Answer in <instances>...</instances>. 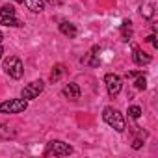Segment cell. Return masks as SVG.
<instances>
[{
  "instance_id": "cell-1",
  "label": "cell",
  "mask_w": 158,
  "mask_h": 158,
  "mask_svg": "<svg viewBox=\"0 0 158 158\" xmlns=\"http://www.w3.org/2000/svg\"><path fill=\"white\" fill-rule=\"evenodd\" d=\"M102 119L108 127H112L115 132H125L127 125H125V117L123 114L117 110V108H112V106H106L102 110Z\"/></svg>"
},
{
  "instance_id": "cell-2",
  "label": "cell",
  "mask_w": 158,
  "mask_h": 158,
  "mask_svg": "<svg viewBox=\"0 0 158 158\" xmlns=\"http://www.w3.org/2000/svg\"><path fill=\"white\" fill-rule=\"evenodd\" d=\"M73 147L61 139H52L47 143V149H45V156H69L73 154Z\"/></svg>"
},
{
  "instance_id": "cell-3",
  "label": "cell",
  "mask_w": 158,
  "mask_h": 158,
  "mask_svg": "<svg viewBox=\"0 0 158 158\" xmlns=\"http://www.w3.org/2000/svg\"><path fill=\"white\" fill-rule=\"evenodd\" d=\"M28 108V101L21 99H10L0 102V114H23Z\"/></svg>"
},
{
  "instance_id": "cell-4",
  "label": "cell",
  "mask_w": 158,
  "mask_h": 158,
  "mask_svg": "<svg viewBox=\"0 0 158 158\" xmlns=\"http://www.w3.org/2000/svg\"><path fill=\"white\" fill-rule=\"evenodd\" d=\"M4 69H6V73L11 78H15V80H19V78L23 76V73H24V65H23V61L17 56H10L4 61Z\"/></svg>"
},
{
  "instance_id": "cell-5",
  "label": "cell",
  "mask_w": 158,
  "mask_h": 158,
  "mask_svg": "<svg viewBox=\"0 0 158 158\" xmlns=\"http://www.w3.org/2000/svg\"><path fill=\"white\" fill-rule=\"evenodd\" d=\"M43 89H45V82L43 80H34V82H30L23 88L21 97L24 101H32V99H37L39 93H43Z\"/></svg>"
},
{
  "instance_id": "cell-6",
  "label": "cell",
  "mask_w": 158,
  "mask_h": 158,
  "mask_svg": "<svg viewBox=\"0 0 158 158\" xmlns=\"http://www.w3.org/2000/svg\"><path fill=\"white\" fill-rule=\"evenodd\" d=\"M104 84H106V89H108V95L110 97H115L121 93L123 89V80H121V76L114 74V73H108L104 76Z\"/></svg>"
},
{
  "instance_id": "cell-7",
  "label": "cell",
  "mask_w": 158,
  "mask_h": 158,
  "mask_svg": "<svg viewBox=\"0 0 158 158\" xmlns=\"http://www.w3.org/2000/svg\"><path fill=\"white\" fill-rule=\"evenodd\" d=\"M61 93H63V97H67L71 101H78V99H80V86L74 84V82H71V84H67L63 88Z\"/></svg>"
},
{
  "instance_id": "cell-8",
  "label": "cell",
  "mask_w": 158,
  "mask_h": 158,
  "mask_svg": "<svg viewBox=\"0 0 158 158\" xmlns=\"http://www.w3.org/2000/svg\"><path fill=\"white\" fill-rule=\"evenodd\" d=\"M60 32H61L63 35H67L69 39H74L76 34H78L76 26H74L73 23H69V21H61V23H60Z\"/></svg>"
},
{
  "instance_id": "cell-9",
  "label": "cell",
  "mask_w": 158,
  "mask_h": 158,
  "mask_svg": "<svg viewBox=\"0 0 158 158\" xmlns=\"http://www.w3.org/2000/svg\"><path fill=\"white\" fill-rule=\"evenodd\" d=\"M151 60H152L151 54H147L145 50L134 47V63L136 65H147V63H151Z\"/></svg>"
},
{
  "instance_id": "cell-10",
  "label": "cell",
  "mask_w": 158,
  "mask_h": 158,
  "mask_svg": "<svg viewBox=\"0 0 158 158\" xmlns=\"http://www.w3.org/2000/svg\"><path fill=\"white\" fill-rule=\"evenodd\" d=\"M24 6L32 11V13H41L45 4H43V0H24Z\"/></svg>"
},
{
  "instance_id": "cell-11",
  "label": "cell",
  "mask_w": 158,
  "mask_h": 158,
  "mask_svg": "<svg viewBox=\"0 0 158 158\" xmlns=\"http://www.w3.org/2000/svg\"><path fill=\"white\" fill-rule=\"evenodd\" d=\"M99 50H101L99 47H93V48H91V52H89L86 58H82V63H89V65L97 67V65H99V58H97V56H99V54H97Z\"/></svg>"
},
{
  "instance_id": "cell-12",
  "label": "cell",
  "mask_w": 158,
  "mask_h": 158,
  "mask_svg": "<svg viewBox=\"0 0 158 158\" xmlns=\"http://www.w3.org/2000/svg\"><path fill=\"white\" fill-rule=\"evenodd\" d=\"M130 24H132L130 21H123V24H121V39L123 41H130V37H132V26Z\"/></svg>"
},
{
  "instance_id": "cell-13",
  "label": "cell",
  "mask_w": 158,
  "mask_h": 158,
  "mask_svg": "<svg viewBox=\"0 0 158 158\" xmlns=\"http://www.w3.org/2000/svg\"><path fill=\"white\" fill-rule=\"evenodd\" d=\"M63 73H65V65H63V63H56L54 69H52V73H50V80H52V82H58Z\"/></svg>"
},
{
  "instance_id": "cell-14",
  "label": "cell",
  "mask_w": 158,
  "mask_h": 158,
  "mask_svg": "<svg viewBox=\"0 0 158 158\" xmlns=\"http://www.w3.org/2000/svg\"><path fill=\"white\" fill-rule=\"evenodd\" d=\"M2 24L4 26H11V28H17V26H23V23L17 19V17H2Z\"/></svg>"
},
{
  "instance_id": "cell-15",
  "label": "cell",
  "mask_w": 158,
  "mask_h": 158,
  "mask_svg": "<svg viewBox=\"0 0 158 158\" xmlns=\"http://www.w3.org/2000/svg\"><path fill=\"white\" fill-rule=\"evenodd\" d=\"M0 17H15V8L11 4H4L0 8Z\"/></svg>"
},
{
  "instance_id": "cell-16",
  "label": "cell",
  "mask_w": 158,
  "mask_h": 158,
  "mask_svg": "<svg viewBox=\"0 0 158 158\" xmlns=\"http://www.w3.org/2000/svg\"><path fill=\"white\" fill-rule=\"evenodd\" d=\"M152 13H154V4H152V2H147L145 6H141V15H143L145 19H151Z\"/></svg>"
},
{
  "instance_id": "cell-17",
  "label": "cell",
  "mask_w": 158,
  "mask_h": 158,
  "mask_svg": "<svg viewBox=\"0 0 158 158\" xmlns=\"http://www.w3.org/2000/svg\"><path fill=\"white\" fill-rule=\"evenodd\" d=\"M128 117L130 119H139L141 117V108L139 106H130L128 108Z\"/></svg>"
},
{
  "instance_id": "cell-18",
  "label": "cell",
  "mask_w": 158,
  "mask_h": 158,
  "mask_svg": "<svg viewBox=\"0 0 158 158\" xmlns=\"http://www.w3.org/2000/svg\"><path fill=\"white\" fill-rule=\"evenodd\" d=\"M134 84H136V88H138V89H145V88H147V80H145V76H143V74L136 76V82H134Z\"/></svg>"
},
{
  "instance_id": "cell-19",
  "label": "cell",
  "mask_w": 158,
  "mask_h": 158,
  "mask_svg": "<svg viewBox=\"0 0 158 158\" xmlns=\"http://www.w3.org/2000/svg\"><path fill=\"white\" fill-rule=\"evenodd\" d=\"M145 41H149V43H152L154 47H158V41H156V37H154V35H149V37H147Z\"/></svg>"
},
{
  "instance_id": "cell-20",
  "label": "cell",
  "mask_w": 158,
  "mask_h": 158,
  "mask_svg": "<svg viewBox=\"0 0 158 158\" xmlns=\"http://www.w3.org/2000/svg\"><path fill=\"white\" fill-rule=\"evenodd\" d=\"M141 145H143V141H141V139H134V143H132V147H134V149H139Z\"/></svg>"
},
{
  "instance_id": "cell-21",
  "label": "cell",
  "mask_w": 158,
  "mask_h": 158,
  "mask_svg": "<svg viewBox=\"0 0 158 158\" xmlns=\"http://www.w3.org/2000/svg\"><path fill=\"white\" fill-rule=\"evenodd\" d=\"M47 2H48L50 6H60V4H61V0H47Z\"/></svg>"
},
{
  "instance_id": "cell-22",
  "label": "cell",
  "mask_w": 158,
  "mask_h": 158,
  "mask_svg": "<svg viewBox=\"0 0 158 158\" xmlns=\"http://www.w3.org/2000/svg\"><path fill=\"white\" fill-rule=\"evenodd\" d=\"M2 54H4V48H2V47H0V60H2Z\"/></svg>"
},
{
  "instance_id": "cell-23",
  "label": "cell",
  "mask_w": 158,
  "mask_h": 158,
  "mask_svg": "<svg viewBox=\"0 0 158 158\" xmlns=\"http://www.w3.org/2000/svg\"><path fill=\"white\" fill-rule=\"evenodd\" d=\"M2 39H4V35H2V32H0V43H2Z\"/></svg>"
},
{
  "instance_id": "cell-24",
  "label": "cell",
  "mask_w": 158,
  "mask_h": 158,
  "mask_svg": "<svg viewBox=\"0 0 158 158\" xmlns=\"http://www.w3.org/2000/svg\"><path fill=\"white\" fill-rule=\"evenodd\" d=\"M11 2H24V0H11Z\"/></svg>"
}]
</instances>
